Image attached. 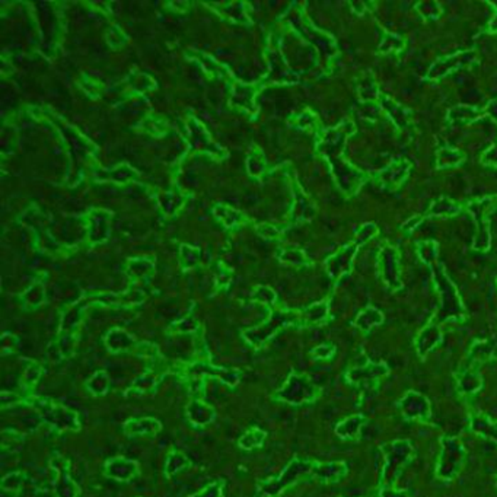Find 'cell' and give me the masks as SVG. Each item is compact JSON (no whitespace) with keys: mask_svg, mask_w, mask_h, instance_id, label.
<instances>
[{"mask_svg":"<svg viewBox=\"0 0 497 497\" xmlns=\"http://www.w3.org/2000/svg\"><path fill=\"white\" fill-rule=\"evenodd\" d=\"M25 444V436L16 430L5 429L2 432V451L5 454H15L22 449Z\"/></svg>","mask_w":497,"mask_h":497,"instance_id":"cell-29","label":"cell"},{"mask_svg":"<svg viewBox=\"0 0 497 497\" xmlns=\"http://www.w3.org/2000/svg\"><path fill=\"white\" fill-rule=\"evenodd\" d=\"M484 162L491 163V165H497V146H493L490 151H487V153L484 156Z\"/></svg>","mask_w":497,"mask_h":497,"instance_id":"cell-44","label":"cell"},{"mask_svg":"<svg viewBox=\"0 0 497 497\" xmlns=\"http://www.w3.org/2000/svg\"><path fill=\"white\" fill-rule=\"evenodd\" d=\"M390 373V368L385 364H366L365 366H356L349 369L346 373V379L349 383L354 386H364V388H369L372 385H376V382Z\"/></svg>","mask_w":497,"mask_h":497,"instance_id":"cell-11","label":"cell"},{"mask_svg":"<svg viewBox=\"0 0 497 497\" xmlns=\"http://www.w3.org/2000/svg\"><path fill=\"white\" fill-rule=\"evenodd\" d=\"M283 258L288 260V261L292 263V264H302V263L305 264V263H307L305 256H303L300 251H289Z\"/></svg>","mask_w":497,"mask_h":497,"instance_id":"cell-43","label":"cell"},{"mask_svg":"<svg viewBox=\"0 0 497 497\" xmlns=\"http://www.w3.org/2000/svg\"><path fill=\"white\" fill-rule=\"evenodd\" d=\"M385 455V466L382 471V487H394L401 476L404 466L413 459L414 448L408 440H394L382 447Z\"/></svg>","mask_w":497,"mask_h":497,"instance_id":"cell-5","label":"cell"},{"mask_svg":"<svg viewBox=\"0 0 497 497\" xmlns=\"http://www.w3.org/2000/svg\"><path fill=\"white\" fill-rule=\"evenodd\" d=\"M471 429L476 433L494 440L497 444V422H491L488 417L479 414V416H474L471 419Z\"/></svg>","mask_w":497,"mask_h":497,"instance_id":"cell-28","label":"cell"},{"mask_svg":"<svg viewBox=\"0 0 497 497\" xmlns=\"http://www.w3.org/2000/svg\"><path fill=\"white\" fill-rule=\"evenodd\" d=\"M314 465H315V461L303 459V458H293L286 465V468L283 469L280 476L258 483L256 497H279V496H282L289 487L295 486L303 477L312 476Z\"/></svg>","mask_w":497,"mask_h":497,"instance_id":"cell-3","label":"cell"},{"mask_svg":"<svg viewBox=\"0 0 497 497\" xmlns=\"http://www.w3.org/2000/svg\"><path fill=\"white\" fill-rule=\"evenodd\" d=\"M491 199H486L483 202L474 203L469 207V210L473 212V214L476 216L477 222H479V234H477V239L474 242V248L480 251H486L488 250L490 246V234H488V222H487V213L491 209Z\"/></svg>","mask_w":497,"mask_h":497,"instance_id":"cell-15","label":"cell"},{"mask_svg":"<svg viewBox=\"0 0 497 497\" xmlns=\"http://www.w3.org/2000/svg\"><path fill=\"white\" fill-rule=\"evenodd\" d=\"M187 420L196 427H206L216 419V410L204 398H191L185 407Z\"/></svg>","mask_w":497,"mask_h":497,"instance_id":"cell-14","label":"cell"},{"mask_svg":"<svg viewBox=\"0 0 497 497\" xmlns=\"http://www.w3.org/2000/svg\"><path fill=\"white\" fill-rule=\"evenodd\" d=\"M462 158L464 155L458 151H452V149H442L439 153H437V167L440 163H444V160L447 162L445 163V167H452V165H457L459 162H462ZM444 167V168H445Z\"/></svg>","mask_w":497,"mask_h":497,"instance_id":"cell-37","label":"cell"},{"mask_svg":"<svg viewBox=\"0 0 497 497\" xmlns=\"http://www.w3.org/2000/svg\"><path fill=\"white\" fill-rule=\"evenodd\" d=\"M347 474V465L342 461L317 462L312 469V477L322 483H337Z\"/></svg>","mask_w":497,"mask_h":497,"instance_id":"cell-19","label":"cell"},{"mask_svg":"<svg viewBox=\"0 0 497 497\" xmlns=\"http://www.w3.org/2000/svg\"><path fill=\"white\" fill-rule=\"evenodd\" d=\"M191 466V461L190 458L181 452V451H173L168 457H167V461H165V465H163V474L167 479H171L174 477L175 474L184 471V469L190 468Z\"/></svg>","mask_w":497,"mask_h":497,"instance_id":"cell-24","label":"cell"},{"mask_svg":"<svg viewBox=\"0 0 497 497\" xmlns=\"http://www.w3.org/2000/svg\"><path fill=\"white\" fill-rule=\"evenodd\" d=\"M404 165H407L405 160H403V162H395L388 171H385V173L382 174V178H383L385 184H388L390 187L398 185V184L404 180V177L407 175V170H408V167H410V165H408V167L404 168Z\"/></svg>","mask_w":497,"mask_h":497,"instance_id":"cell-32","label":"cell"},{"mask_svg":"<svg viewBox=\"0 0 497 497\" xmlns=\"http://www.w3.org/2000/svg\"><path fill=\"white\" fill-rule=\"evenodd\" d=\"M320 397V388L314 383V381L305 375L292 372L286 382L273 394L275 401H282L290 405H302L314 403Z\"/></svg>","mask_w":497,"mask_h":497,"instance_id":"cell-4","label":"cell"},{"mask_svg":"<svg viewBox=\"0 0 497 497\" xmlns=\"http://www.w3.org/2000/svg\"><path fill=\"white\" fill-rule=\"evenodd\" d=\"M109 383H111L109 375L105 371H97L89 379H87L85 386L91 395L104 397L109 390Z\"/></svg>","mask_w":497,"mask_h":497,"instance_id":"cell-27","label":"cell"},{"mask_svg":"<svg viewBox=\"0 0 497 497\" xmlns=\"http://www.w3.org/2000/svg\"><path fill=\"white\" fill-rule=\"evenodd\" d=\"M365 423H366V419L361 416V414H356V416H350L343 422H340L336 426V433L342 439H356L359 437V435H361V429L364 427Z\"/></svg>","mask_w":497,"mask_h":497,"instance_id":"cell-23","label":"cell"},{"mask_svg":"<svg viewBox=\"0 0 497 497\" xmlns=\"http://www.w3.org/2000/svg\"><path fill=\"white\" fill-rule=\"evenodd\" d=\"M440 455L437 459L436 476L440 480H454L464 466L465 462V448L462 442L457 436H442L440 437Z\"/></svg>","mask_w":497,"mask_h":497,"instance_id":"cell-6","label":"cell"},{"mask_svg":"<svg viewBox=\"0 0 497 497\" xmlns=\"http://www.w3.org/2000/svg\"><path fill=\"white\" fill-rule=\"evenodd\" d=\"M50 468L54 474L53 488L56 497H79L80 488L70 476V462L65 457L54 454L50 459Z\"/></svg>","mask_w":497,"mask_h":497,"instance_id":"cell-8","label":"cell"},{"mask_svg":"<svg viewBox=\"0 0 497 497\" xmlns=\"http://www.w3.org/2000/svg\"><path fill=\"white\" fill-rule=\"evenodd\" d=\"M479 368L480 365L476 364H469L466 362L461 372L458 373L457 379H458V388L462 394L469 395V394H476L481 390L483 386V379L479 373Z\"/></svg>","mask_w":497,"mask_h":497,"instance_id":"cell-18","label":"cell"},{"mask_svg":"<svg viewBox=\"0 0 497 497\" xmlns=\"http://www.w3.org/2000/svg\"><path fill=\"white\" fill-rule=\"evenodd\" d=\"M104 343L106 350L113 354H121V353H130V351L134 353L137 346H139V343L134 340V337L126 333V331L121 328H114L109 331L104 339Z\"/></svg>","mask_w":497,"mask_h":497,"instance_id":"cell-17","label":"cell"},{"mask_svg":"<svg viewBox=\"0 0 497 497\" xmlns=\"http://www.w3.org/2000/svg\"><path fill=\"white\" fill-rule=\"evenodd\" d=\"M382 321H383V315L378 310L368 308V310L362 311L361 314L357 315L354 324L361 329H364V331H369L373 327L382 324Z\"/></svg>","mask_w":497,"mask_h":497,"instance_id":"cell-30","label":"cell"},{"mask_svg":"<svg viewBox=\"0 0 497 497\" xmlns=\"http://www.w3.org/2000/svg\"><path fill=\"white\" fill-rule=\"evenodd\" d=\"M359 244H351L344 246L340 253H337L334 257H331L328 260V273L331 274V278L339 279L340 275L347 273L351 268L353 257L357 253Z\"/></svg>","mask_w":497,"mask_h":497,"instance_id":"cell-20","label":"cell"},{"mask_svg":"<svg viewBox=\"0 0 497 497\" xmlns=\"http://www.w3.org/2000/svg\"><path fill=\"white\" fill-rule=\"evenodd\" d=\"M104 474L105 477L120 481L129 483L141 474V465L134 459H129L124 457L109 458L104 464Z\"/></svg>","mask_w":497,"mask_h":497,"instance_id":"cell-12","label":"cell"},{"mask_svg":"<svg viewBox=\"0 0 497 497\" xmlns=\"http://www.w3.org/2000/svg\"><path fill=\"white\" fill-rule=\"evenodd\" d=\"M19 347V342L15 336L12 334H4V339H2V354H13L16 353Z\"/></svg>","mask_w":497,"mask_h":497,"instance_id":"cell-41","label":"cell"},{"mask_svg":"<svg viewBox=\"0 0 497 497\" xmlns=\"http://www.w3.org/2000/svg\"><path fill=\"white\" fill-rule=\"evenodd\" d=\"M419 254H420V257L423 258L425 263L430 264L437 256V245L435 242H432V241L422 242L419 245Z\"/></svg>","mask_w":497,"mask_h":497,"instance_id":"cell-39","label":"cell"},{"mask_svg":"<svg viewBox=\"0 0 497 497\" xmlns=\"http://www.w3.org/2000/svg\"><path fill=\"white\" fill-rule=\"evenodd\" d=\"M491 30H497V18H494V21L491 22Z\"/></svg>","mask_w":497,"mask_h":497,"instance_id":"cell-45","label":"cell"},{"mask_svg":"<svg viewBox=\"0 0 497 497\" xmlns=\"http://www.w3.org/2000/svg\"><path fill=\"white\" fill-rule=\"evenodd\" d=\"M23 404L34 408L41 420L59 433L79 432L82 429L77 411L58 403L56 400L38 395H26L23 398Z\"/></svg>","mask_w":497,"mask_h":497,"instance_id":"cell-2","label":"cell"},{"mask_svg":"<svg viewBox=\"0 0 497 497\" xmlns=\"http://www.w3.org/2000/svg\"><path fill=\"white\" fill-rule=\"evenodd\" d=\"M379 497H411L407 491L395 490L394 487H382Z\"/></svg>","mask_w":497,"mask_h":497,"instance_id":"cell-42","label":"cell"},{"mask_svg":"<svg viewBox=\"0 0 497 497\" xmlns=\"http://www.w3.org/2000/svg\"><path fill=\"white\" fill-rule=\"evenodd\" d=\"M25 481H26V474L21 473V471L9 473L2 480V490L6 491V493L16 494V493H19L22 490Z\"/></svg>","mask_w":497,"mask_h":497,"instance_id":"cell-33","label":"cell"},{"mask_svg":"<svg viewBox=\"0 0 497 497\" xmlns=\"http://www.w3.org/2000/svg\"><path fill=\"white\" fill-rule=\"evenodd\" d=\"M458 210H459V209H458V206H457L454 202H451V200H448V199H440L439 202H436V203L432 206L429 214H435V216H452V214H455Z\"/></svg>","mask_w":497,"mask_h":497,"instance_id":"cell-34","label":"cell"},{"mask_svg":"<svg viewBox=\"0 0 497 497\" xmlns=\"http://www.w3.org/2000/svg\"><path fill=\"white\" fill-rule=\"evenodd\" d=\"M327 312H328V307H327V303L322 302V303H317V305L311 307L307 314H305V318H303V321H305V324H318L321 322L325 317H327Z\"/></svg>","mask_w":497,"mask_h":497,"instance_id":"cell-35","label":"cell"},{"mask_svg":"<svg viewBox=\"0 0 497 497\" xmlns=\"http://www.w3.org/2000/svg\"><path fill=\"white\" fill-rule=\"evenodd\" d=\"M22 364H23V368H22V376H21L19 385L23 390V393L31 395V393L34 391V388L43 376L44 369L38 362L34 361V359H22Z\"/></svg>","mask_w":497,"mask_h":497,"instance_id":"cell-21","label":"cell"},{"mask_svg":"<svg viewBox=\"0 0 497 497\" xmlns=\"http://www.w3.org/2000/svg\"><path fill=\"white\" fill-rule=\"evenodd\" d=\"M468 58H469V53L468 54H455V56H451L448 59H444V60L437 62L432 67V70L429 73V77L430 79H437L440 76H445L448 72L451 73L452 70L458 69L462 65V62L466 60Z\"/></svg>","mask_w":497,"mask_h":497,"instance_id":"cell-26","label":"cell"},{"mask_svg":"<svg viewBox=\"0 0 497 497\" xmlns=\"http://www.w3.org/2000/svg\"><path fill=\"white\" fill-rule=\"evenodd\" d=\"M224 488L225 483L222 480H216L190 497H224Z\"/></svg>","mask_w":497,"mask_h":497,"instance_id":"cell-36","label":"cell"},{"mask_svg":"<svg viewBox=\"0 0 497 497\" xmlns=\"http://www.w3.org/2000/svg\"><path fill=\"white\" fill-rule=\"evenodd\" d=\"M23 398L15 393H9V391H4L2 395H0V404H2L4 410H8L11 407H15L18 404H23Z\"/></svg>","mask_w":497,"mask_h":497,"instance_id":"cell-40","label":"cell"},{"mask_svg":"<svg viewBox=\"0 0 497 497\" xmlns=\"http://www.w3.org/2000/svg\"><path fill=\"white\" fill-rule=\"evenodd\" d=\"M123 430L130 437H156L162 430V423L155 417H131Z\"/></svg>","mask_w":497,"mask_h":497,"instance_id":"cell-16","label":"cell"},{"mask_svg":"<svg viewBox=\"0 0 497 497\" xmlns=\"http://www.w3.org/2000/svg\"><path fill=\"white\" fill-rule=\"evenodd\" d=\"M442 340V331L437 324L430 322L427 327L422 329L416 340V350L420 357L427 356Z\"/></svg>","mask_w":497,"mask_h":497,"instance_id":"cell-22","label":"cell"},{"mask_svg":"<svg viewBox=\"0 0 497 497\" xmlns=\"http://www.w3.org/2000/svg\"><path fill=\"white\" fill-rule=\"evenodd\" d=\"M168 375H173V365H168L167 361L162 364H156L152 368H149L146 372H143L141 376H137L126 390L124 395L139 397V395L153 394L158 390L159 383Z\"/></svg>","mask_w":497,"mask_h":497,"instance_id":"cell-7","label":"cell"},{"mask_svg":"<svg viewBox=\"0 0 497 497\" xmlns=\"http://www.w3.org/2000/svg\"><path fill=\"white\" fill-rule=\"evenodd\" d=\"M173 373L181 376L185 381L191 398L204 397V386L207 379H217L229 386V388H235L242 375L238 369L216 366L210 361H203V359H196L195 362L190 364L177 362L173 365Z\"/></svg>","mask_w":497,"mask_h":497,"instance_id":"cell-1","label":"cell"},{"mask_svg":"<svg viewBox=\"0 0 497 497\" xmlns=\"http://www.w3.org/2000/svg\"><path fill=\"white\" fill-rule=\"evenodd\" d=\"M267 439V433L260 427H251L248 429L239 439L238 447L244 451H253L257 448H261Z\"/></svg>","mask_w":497,"mask_h":497,"instance_id":"cell-25","label":"cell"},{"mask_svg":"<svg viewBox=\"0 0 497 497\" xmlns=\"http://www.w3.org/2000/svg\"><path fill=\"white\" fill-rule=\"evenodd\" d=\"M295 318H290L289 315H283V314H275L273 315L268 321H266L264 324L246 329L244 331L242 337L245 339V342L253 346L254 349H261L275 333H278L279 329H282L283 327L289 325L293 322Z\"/></svg>","mask_w":497,"mask_h":497,"instance_id":"cell-9","label":"cell"},{"mask_svg":"<svg viewBox=\"0 0 497 497\" xmlns=\"http://www.w3.org/2000/svg\"><path fill=\"white\" fill-rule=\"evenodd\" d=\"M400 408L403 416L408 420L427 422L430 419L429 400L416 391H408L404 395V398L400 403Z\"/></svg>","mask_w":497,"mask_h":497,"instance_id":"cell-13","label":"cell"},{"mask_svg":"<svg viewBox=\"0 0 497 497\" xmlns=\"http://www.w3.org/2000/svg\"><path fill=\"white\" fill-rule=\"evenodd\" d=\"M378 264L383 283L390 289H400V256L395 248L391 245L383 246L378 257Z\"/></svg>","mask_w":497,"mask_h":497,"instance_id":"cell-10","label":"cell"},{"mask_svg":"<svg viewBox=\"0 0 497 497\" xmlns=\"http://www.w3.org/2000/svg\"><path fill=\"white\" fill-rule=\"evenodd\" d=\"M336 347L333 344H321L311 350V357L314 361H328L334 356Z\"/></svg>","mask_w":497,"mask_h":497,"instance_id":"cell-38","label":"cell"},{"mask_svg":"<svg viewBox=\"0 0 497 497\" xmlns=\"http://www.w3.org/2000/svg\"><path fill=\"white\" fill-rule=\"evenodd\" d=\"M134 354H136L137 357L143 359V361L151 362L152 365L165 362V357H162V354H160L158 346H156V344H152V343H139V346H137Z\"/></svg>","mask_w":497,"mask_h":497,"instance_id":"cell-31","label":"cell"}]
</instances>
